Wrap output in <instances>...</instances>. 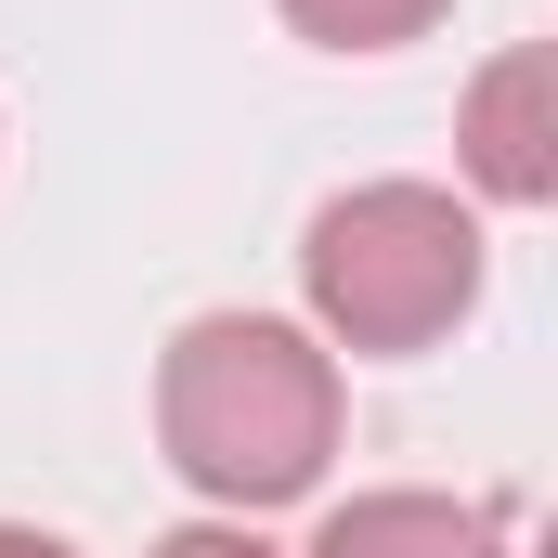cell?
<instances>
[{"mask_svg":"<svg viewBox=\"0 0 558 558\" xmlns=\"http://www.w3.org/2000/svg\"><path fill=\"white\" fill-rule=\"evenodd\" d=\"M312 558H507V520L468 507V494H416V481H390V494L325 507Z\"/></svg>","mask_w":558,"mask_h":558,"instance_id":"obj_4","label":"cell"},{"mask_svg":"<svg viewBox=\"0 0 558 558\" xmlns=\"http://www.w3.org/2000/svg\"><path fill=\"white\" fill-rule=\"evenodd\" d=\"M274 13L312 52H403V39H428L454 0H274Z\"/></svg>","mask_w":558,"mask_h":558,"instance_id":"obj_5","label":"cell"},{"mask_svg":"<svg viewBox=\"0 0 558 558\" xmlns=\"http://www.w3.org/2000/svg\"><path fill=\"white\" fill-rule=\"evenodd\" d=\"M143 558H274V546H260L247 520H182V533H156Z\"/></svg>","mask_w":558,"mask_h":558,"instance_id":"obj_6","label":"cell"},{"mask_svg":"<svg viewBox=\"0 0 558 558\" xmlns=\"http://www.w3.org/2000/svg\"><path fill=\"white\" fill-rule=\"evenodd\" d=\"M299 299H312L325 351L403 364L481 312V208L441 182H351L299 234Z\"/></svg>","mask_w":558,"mask_h":558,"instance_id":"obj_2","label":"cell"},{"mask_svg":"<svg viewBox=\"0 0 558 558\" xmlns=\"http://www.w3.org/2000/svg\"><path fill=\"white\" fill-rule=\"evenodd\" d=\"M0 558H78L65 533H39V520H0Z\"/></svg>","mask_w":558,"mask_h":558,"instance_id":"obj_7","label":"cell"},{"mask_svg":"<svg viewBox=\"0 0 558 558\" xmlns=\"http://www.w3.org/2000/svg\"><path fill=\"white\" fill-rule=\"evenodd\" d=\"M454 156L494 208H546L558 195V52L520 39L468 78V118H454Z\"/></svg>","mask_w":558,"mask_h":558,"instance_id":"obj_3","label":"cell"},{"mask_svg":"<svg viewBox=\"0 0 558 558\" xmlns=\"http://www.w3.org/2000/svg\"><path fill=\"white\" fill-rule=\"evenodd\" d=\"M156 441L221 520L299 507L338 454V351L286 312H195L156 364Z\"/></svg>","mask_w":558,"mask_h":558,"instance_id":"obj_1","label":"cell"}]
</instances>
